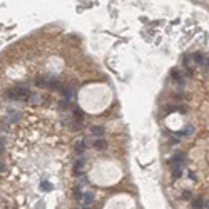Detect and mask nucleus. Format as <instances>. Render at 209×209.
<instances>
[{"mask_svg":"<svg viewBox=\"0 0 209 209\" xmlns=\"http://www.w3.org/2000/svg\"><path fill=\"white\" fill-rule=\"evenodd\" d=\"M74 117L77 119V122H82V119H84L82 111H80V109H76V111H74Z\"/></svg>","mask_w":209,"mask_h":209,"instance_id":"20e7f679","label":"nucleus"},{"mask_svg":"<svg viewBox=\"0 0 209 209\" xmlns=\"http://www.w3.org/2000/svg\"><path fill=\"white\" fill-rule=\"evenodd\" d=\"M192 131H194V129H192V125H187V129L184 131V134H191Z\"/></svg>","mask_w":209,"mask_h":209,"instance_id":"9d476101","label":"nucleus"},{"mask_svg":"<svg viewBox=\"0 0 209 209\" xmlns=\"http://www.w3.org/2000/svg\"><path fill=\"white\" fill-rule=\"evenodd\" d=\"M76 149H77V154H82V152L86 151V141H82V142H79L76 146Z\"/></svg>","mask_w":209,"mask_h":209,"instance_id":"39448f33","label":"nucleus"},{"mask_svg":"<svg viewBox=\"0 0 209 209\" xmlns=\"http://www.w3.org/2000/svg\"><path fill=\"white\" fill-rule=\"evenodd\" d=\"M84 164H86V161L80 157L79 161L76 162V166H74V171H76V174H79V172H82V169H84Z\"/></svg>","mask_w":209,"mask_h":209,"instance_id":"f03ea898","label":"nucleus"},{"mask_svg":"<svg viewBox=\"0 0 209 209\" xmlns=\"http://www.w3.org/2000/svg\"><path fill=\"white\" fill-rule=\"evenodd\" d=\"M181 174H182V164H174V169H172V177L177 179Z\"/></svg>","mask_w":209,"mask_h":209,"instance_id":"f257e3e1","label":"nucleus"},{"mask_svg":"<svg viewBox=\"0 0 209 209\" xmlns=\"http://www.w3.org/2000/svg\"><path fill=\"white\" fill-rule=\"evenodd\" d=\"M92 199H94V194L92 192H86L84 194V206H89L92 202Z\"/></svg>","mask_w":209,"mask_h":209,"instance_id":"7ed1b4c3","label":"nucleus"},{"mask_svg":"<svg viewBox=\"0 0 209 209\" xmlns=\"http://www.w3.org/2000/svg\"><path fill=\"white\" fill-rule=\"evenodd\" d=\"M42 187H44V189H52V186H50L49 182H42Z\"/></svg>","mask_w":209,"mask_h":209,"instance_id":"1a4fd4ad","label":"nucleus"},{"mask_svg":"<svg viewBox=\"0 0 209 209\" xmlns=\"http://www.w3.org/2000/svg\"><path fill=\"white\" fill-rule=\"evenodd\" d=\"M92 132H94L95 136H102V134H104V127H99V125H95V127H92Z\"/></svg>","mask_w":209,"mask_h":209,"instance_id":"0eeeda50","label":"nucleus"},{"mask_svg":"<svg viewBox=\"0 0 209 209\" xmlns=\"http://www.w3.org/2000/svg\"><path fill=\"white\" fill-rule=\"evenodd\" d=\"M202 206H204V201H202V199H196V201H194V208H196V209H201Z\"/></svg>","mask_w":209,"mask_h":209,"instance_id":"6e6552de","label":"nucleus"},{"mask_svg":"<svg viewBox=\"0 0 209 209\" xmlns=\"http://www.w3.org/2000/svg\"><path fill=\"white\" fill-rule=\"evenodd\" d=\"M94 146L97 147V149H105V147H107V144H105V141H102V139H97Z\"/></svg>","mask_w":209,"mask_h":209,"instance_id":"423d86ee","label":"nucleus"}]
</instances>
